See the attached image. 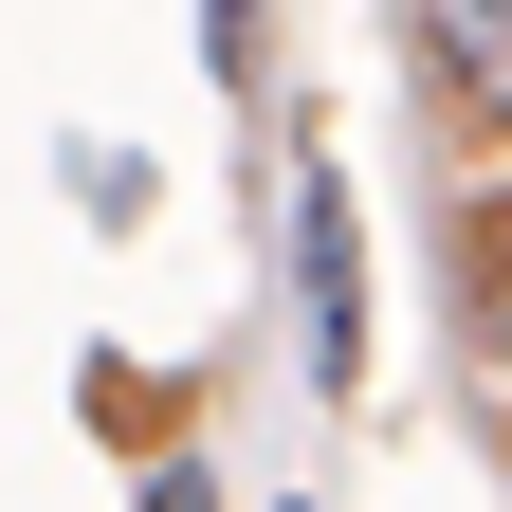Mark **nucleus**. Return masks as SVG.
Wrapping results in <instances>:
<instances>
[{
  "label": "nucleus",
  "instance_id": "obj_1",
  "mask_svg": "<svg viewBox=\"0 0 512 512\" xmlns=\"http://www.w3.org/2000/svg\"><path fill=\"white\" fill-rule=\"evenodd\" d=\"M311 366H366V275H348V183H311Z\"/></svg>",
  "mask_w": 512,
  "mask_h": 512
},
{
  "label": "nucleus",
  "instance_id": "obj_2",
  "mask_svg": "<svg viewBox=\"0 0 512 512\" xmlns=\"http://www.w3.org/2000/svg\"><path fill=\"white\" fill-rule=\"evenodd\" d=\"M421 55L458 74V110L512 128V0H421Z\"/></svg>",
  "mask_w": 512,
  "mask_h": 512
},
{
  "label": "nucleus",
  "instance_id": "obj_3",
  "mask_svg": "<svg viewBox=\"0 0 512 512\" xmlns=\"http://www.w3.org/2000/svg\"><path fill=\"white\" fill-rule=\"evenodd\" d=\"M147 512H220V494H202V458H165V476H147Z\"/></svg>",
  "mask_w": 512,
  "mask_h": 512
}]
</instances>
